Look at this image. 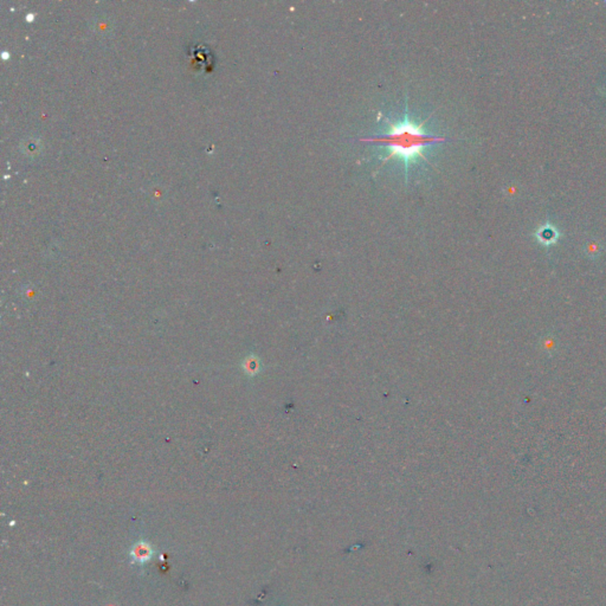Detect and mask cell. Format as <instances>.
<instances>
[{
  "instance_id": "1",
  "label": "cell",
  "mask_w": 606,
  "mask_h": 606,
  "mask_svg": "<svg viewBox=\"0 0 606 606\" xmlns=\"http://www.w3.org/2000/svg\"><path fill=\"white\" fill-rule=\"evenodd\" d=\"M388 132L384 135L364 137L361 141L368 144L386 146L388 154L383 159V164L388 160L398 159L404 164L405 172L409 171L411 165L415 164L419 159L427 161L424 156V149L427 146L436 145L439 142L446 141V137H437L430 134L424 128V123H417L412 121L409 114H405V118L398 122L388 121Z\"/></svg>"
},
{
  "instance_id": "2",
  "label": "cell",
  "mask_w": 606,
  "mask_h": 606,
  "mask_svg": "<svg viewBox=\"0 0 606 606\" xmlns=\"http://www.w3.org/2000/svg\"><path fill=\"white\" fill-rule=\"evenodd\" d=\"M132 558H133L134 561L135 563H144L146 561H149L153 556V548L151 545L147 544V543H144V541H140V543H137L135 544L133 548H132Z\"/></svg>"
}]
</instances>
